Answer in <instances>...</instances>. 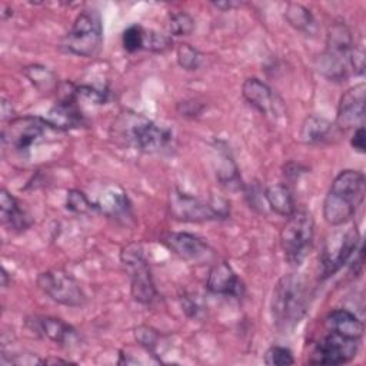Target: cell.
Masks as SVG:
<instances>
[{"instance_id": "6da1fadb", "label": "cell", "mask_w": 366, "mask_h": 366, "mask_svg": "<svg viewBox=\"0 0 366 366\" xmlns=\"http://www.w3.org/2000/svg\"><path fill=\"white\" fill-rule=\"evenodd\" d=\"M366 194L365 174L355 169H345L333 179L325 200L323 217L330 226H342L352 220Z\"/></svg>"}, {"instance_id": "7a4b0ae2", "label": "cell", "mask_w": 366, "mask_h": 366, "mask_svg": "<svg viewBox=\"0 0 366 366\" xmlns=\"http://www.w3.org/2000/svg\"><path fill=\"white\" fill-rule=\"evenodd\" d=\"M309 306V290L305 280L289 273L274 285L270 302L272 319L280 332H289L305 317Z\"/></svg>"}, {"instance_id": "3957f363", "label": "cell", "mask_w": 366, "mask_h": 366, "mask_svg": "<svg viewBox=\"0 0 366 366\" xmlns=\"http://www.w3.org/2000/svg\"><path fill=\"white\" fill-rule=\"evenodd\" d=\"M60 133L44 117H13L1 129V144L6 153L27 160L33 149L46 143L49 137Z\"/></svg>"}, {"instance_id": "277c9868", "label": "cell", "mask_w": 366, "mask_h": 366, "mask_svg": "<svg viewBox=\"0 0 366 366\" xmlns=\"http://www.w3.org/2000/svg\"><path fill=\"white\" fill-rule=\"evenodd\" d=\"M353 46V37L349 27L342 21L333 23L327 29L326 47L319 57V73L333 81L346 79L350 67V53Z\"/></svg>"}, {"instance_id": "5b68a950", "label": "cell", "mask_w": 366, "mask_h": 366, "mask_svg": "<svg viewBox=\"0 0 366 366\" xmlns=\"http://www.w3.org/2000/svg\"><path fill=\"white\" fill-rule=\"evenodd\" d=\"M169 213L174 220L200 223L210 220H223L229 217V203L224 199L212 197L204 200L179 189L169 194Z\"/></svg>"}, {"instance_id": "8992f818", "label": "cell", "mask_w": 366, "mask_h": 366, "mask_svg": "<svg viewBox=\"0 0 366 366\" xmlns=\"http://www.w3.org/2000/svg\"><path fill=\"white\" fill-rule=\"evenodd\" d=\"M103 44L102 16L96 9L80 11L61 40V49L80 57L96 56Z\"/></svg>"}, {"instance_id": "52a82bcc", "label": "cell", "mask_w": 366, "mask_h": 366, "mask_svg": "<svg viewBox=\"0 0 366 366\" xmlns=\"http://www.w3.org/2000/svg\"><path fill=\"white\" fill-rule=\"evenodd\" d=\"M315 239V220L306 210H295L280 230V247L285 260L293 266H300L307 257Z\"/></svg>"}, {"instance_id": "ba28073f", "label": "cell", "mask_w": 366, "mask_h": 366, "mask_svg": "<svg viewBox=\"0 0 366 366\" xmlns=\"http://www.w3.org/2000/svg\"><path fill=\"white\" fill-rule=\"evenodd\" d=\"M120 260L130 272V293L133 299L142 305H152L159 293L143 247L137 243L127 244L120 252Z\"/></svg>"}, {"instance_id": "9c48e42d", "label": "cell", "mask_w": 366, "mask_h": 366, "mask_svg": "<svg viewBox=\"0 0 366 366\" xmlns=\"http://www.w3.org/2000/svg\"><path fill=\"white\" fill-rule=\"evenodd\" d=\"M37 287L53 302L69 306L79 307L86 302V295L80 287L79 282L66 270L50 269L41 272L36 279Z\"/></svg>"}, {"instance_id": "30bf717a", "label": "cell", "mask_w": 366, "mask_h": 366, "mask_svg": "<svg viewBox=\"0 0 366 366\" xmlns=\"http://www.w3.org/2000/svg\"><path fill=\"white\" fill-rule=\"evenodd\" d=\"M126 137L136 149L144 153L164 152L173 142V134L169 129L140 114H133L126 120Z\"/></svg>"}, {"instance_id": "8fae6325", "label": "cell", "mask_w": 366, "mask_h": 366, "mask_svg": "<svg viewBox=\"0 0 366 366\" xmlns=\"http://www.w3.org/2000/svg\"><path fill=\"white\" fill-rule=\"evenodd\" d=\"M359 346L360 340L329 332L315 345L307 362L310 365H343L356 356Z\"/></svg>"}, {"instance_id": "7c38bea8", "label": "cell", "mask_w": 366, "mask_h": 366, "mask_svg": "<svg viewBox=\"0 0 366 366\" xmlns=\"http://www.w3.org/2000/svg\"><path fill=\"white\" fill-rule=\"evenodd\" d=\"M360 243V234L356 226L350 227L345 233L333 236L325 246L322 253V274L329 277L340 270L356 254Z\"/></svg>"}, {"instance_id": "4fadbf2b", "label": "cell", "mask_w": 366, "mask_h": 366, "mask_svg": "<svg viewBox=\"0 0 366 366\" xmlns=\"http://www.w3.org/2000/svg\"><path fill=\"white\" fill-rule=\"evenodd\" d=\"M24 323L30 332L59 346L73 347L80 343L77 330L63 319L53 316H30Z\"/></svg>"}, {"instance_id": "5bb4252c", "label": "cell", "mask_w": 366, "mask_h": 366, "mask_svg": "<svg viewBox=\"0 0 366 366\" xmlns=\"http://www.w3.org/2000/svg\"><path fill=\"white\" fill-rule=\"evenodd\" d=\"M160 242L172 253L189 263H202L213 256L209 244L189 232H169L162 236Z\"/></svg>"}, {"instance_id": "9a60e30c", "label": "cell", "mask_w": 366, "mask_h": 366, "mask_svg": "<svg viewBox=\"0 0 366 366\" xmlns=\"http://www.w3.org/2000/svg\"><path fill=\"white\" fill-rule=\"evenodd\" d=\"M365 94L366 86L365 83H359L347 89L337 104L336 113V127L339 130L356 129L363 124L365 119Z\"/></svg>"}, {"instance_id": "2e32d148", "label": "cell", "mask_w": 366, "mask_h": 366, "mask_svg": "<svg viewBox=\"0 0 366 366\" xmlns=\"http://www.w3.org/2000/svg\"><path fill=\"white\" fill-rule=\"evenodd\" d=\"M243 99L263 116L277 117L282 114L283 106L277 94L269 84L257 77H249L242 84Z\"/></svg>"}, {"instance_id": "e0dca14e", "label": "cell", "mask_w": 366, "mask_h": 366, "mask_svg": "<svg viewBox=\"0 0 366 366\" xmlns=\"http://www.w3.org/2000/svg\"><path fill=\"white\" fill-rule=\"evenodd\" d=\"M206 289L213 295L240 297L244 292V286L233 267L227 262L214 263L207 273Z\"/></svg>"}, {"instance_id": "ac0fdd59", "label": "cell", "mask_w": 366, "mask_h": 366, "mask_svg": "<svg viewBox=\"0 0 366 366\" xmlns=\"http://www.w3.org/2000/svg\"><path fill=\"white\" fill-rule=\"evenodd\" d=\"M44 119L59 132H67L87 124V120L79 109L77 102L57 100V103L49 110Z\"/></svg>"}, {"instance_id": "d6986e66", "label": "cell", "mask_w": 366, "mask_h": 366, "mask_svg": "<svg viewBox=\"0 0 366 366\" xmlns=\"http://www.w3.org/2000/svg\"><path fill=\"white\" fill-rule=\"evenodd\" d=\"M0 217L3 224L13 232H24L33 223L21 203L6 189L0 190Z\"/></svg>"}, {"instance_id": "ffe728a7", "label": "cell", "mask_w": 366, "mask_h": 366, "mask_svg": "<svg viewBox=\"0 0 366 366\" xmlns=\"http://www.w3.org/2000/svg\"><path fill=\"white\" fill-rule=\"evenodd\" d=\"M325 325L329 332L337 333L347 339L362 340L365 326L363 322L347 309H335L326 316Z\"/></svg>"}, {"instance_id": "44dd1931", "label": "cell", "mask_w": 366, "mask_h": 366, "mask_svg": "<svg viewBox=\"0 0 366 366\" xmlns=\"http://www.w3.org/2000/svg\"><path fill=\"white\" fill-rule=\"evenodd\" d=\"M336 129V124L330 120L316 114H310L302 123L300 140L306 144H323L330 140Z\"/></svg>"}, {"instance_id": "7402d4cb", "label": "cell", "mask_w": 366, "mask_h": 366, "mask_svg": "<svg viewBox=\"0 0 366 366\" xmlns=\"http://www.w3.org/2000/svg\"><path fill=\"white\" fill-rule=\"evenodd\" d=\"M97 210L109 217H129L132 216V204L127 193L119 186H112L109 190L94 202Z\"/></svg>"}, {"instance_id": "603a6c76", "label": "cell", "mask_w": 366, "mask_h": 366, "mask_svg": "<svg viewBox=\"0 0 366 366\" xmlns=\"http://www.w3.org/2000/svg\"><path fill=\"white\" fill-rule=\"evenodd\" d=\"M264 202L272 212L289 217L296 210V203L290 187L286 183H274L264 189Z\"/></svg>"}, {"instance_id": "cb8c5ba5", "label": "cell", "mask_w": 366, "mask_h": 366, "mask_svg": "<svg viewBox=\"0 0 366 366\" xmlns=\"http://www.w3.org/2000/svg\"><path fill=\"white\" fill-rule=\"evenodd\" d=\"M21 73L41 93L56 92L60 84L56 73L47 66H43L39 63L24 66Z\"/></svg>"}, {"instance_id": "d4e9b609", "label": "cell", "mask_w": 366, "mask_h": 366, "mask_svg": "<svg viewBox=\"0 0 366 366\" xmlns=\"http://www.w3.org/2000/svg\"><path fill=\"white\" fill-rule=\"evenodd\" d=\"M283 17H285L286 23L297 31L310 34L316 29V23H315V17H313L312 11L307 7H305L303 4L287 3Z\"/></svg>"}, {"instance_id": "484cf974", "label": "cell", "mask_w": 366, "mask_h": 366, "mask_svg": "<svg viewBox=\"0 0 366 366\" xmlns=\"http://www.w3.org/2000/svg\"><path fill=\"white\" fill-rule=\"evenodd\" d=\"M219 163L220 166L217 167V179L220 182L222 186H224L226 189L229 190H239L243 187L242 184V179L239 176V170H237V166L234 164L233 159L229 156V153L223 152L220 153V157H219Z\"/></svg>"}, {"instance_id": "4316f807", "label": "cell", "mask_w": 366, "mask_h": 366, "mask_svg": "<svg viewBox=\"0 0 366 366\" xmlns=\"http://www.w3.org/2000/svg\"><path fill=\"white\" fill-rule=\"evenodd\" d=\"M64 206L69 212L76 214H87L92 212H99L94 202H92L87 194L79 189H70L66 194Z\"/></svg>"}, {"instance_id": "83f0119b", "label": "cell", "mask_w": 366, "mask_h": 366, "mask_svg": "<svg viewBox=\"0 0 366 366\" xmlns=\"http://www.w3.org/2000/svg\"><path fill=\"white\" fill-rule=\"evenodd\" d=\"M202 53L189 43H180L176 49L177 64L186 71H194L200 67Z\"/></svg>"}, {"instance_id": "f1b7e54d", "label": "cell", "mask_w": 366, "mask_h": 366, "mask_svg": "<svg viewBox=\"0 0 366 366\" xmlns=\"http://www.w3.org/2000/svg\"><path fill=\"white\" fill-rule=\"evenodd\" d=\"M194 30V19L186 11L169 14V31L173 36H189Z\"/></svg>"}, {"instance_id": "f546056e", "label": "cell", "mask_w": 366, "mask_h": 366, "mask_svg": "<svg viewBox=\"0 0 366 366\" xmlns=\"http://www.w3.org/2000/svg\"><path fill=\"white\" fill-rule=\"evenodd\" d=\"M144 30L140 24H130L122 34L123 49L129 53H136L143 50L144 46Z\"/></svg>"}, {"instance_id": "4dcf8cb0", "label": "cell", "mask_w": 366, "mask_h": 366, "mask_svg": "<svg viewBox=\"0 0 366 366\" xmlns=\"http://www.w3.org/2000/svg\"><path fill=\"white\" fill-rule=\"evenodd\" d=\"M134 339L142 349H144L150 355H154L156 347L160 340V333L156 329H153L152 326L140 325L134 329Z\"/></svg>"}, {"instance_id": "1f68e13d", "label": "cell", "mask_w": 366, "mask_h": 366, "mask_svg": "<svg viewBox=\"0 0 366 366\" xmlns=\"http://www.w3.org/2000/svg\"><path fill=\"white\" fill-rule=\"evenodd\" d=\"M172 37L156 30H144V46L143 50L153 53H163L172 47Z\"/></svg>"}, {"instance_id": "d6a6232c", "label": "cell", "mask_w": 366, "mask_h": 366, "mask_svg": "<svg viewBox=\"0 0 366 366\" xmlns=\"http://www.w3.org/2000/svg\"><path fill=\"white\" fill-rule=\"evenodd\" d=\"M263 362L267 366H287V365L295 363V357H293V353L290 352V349H287L285 346L274 345L266 350Z\"/></svg>"}, {"instance_id": "836d02e7", "label": "cell", "mask_w": 366, "mask_h": 366, "mask_svg": "<svg viewBox=\"0 0 366 366\" xmlns=\"http://www.w3.org/2000/svg\"><path fill=\"white\" fill-rule=\"evenodd\" d=\"M180 303H182V307L184 310V313L192 317V319H199L202 312H203V307L199 305V302L196 299H193V296H182L180 297Z\"/></svg>"}, {"instance_id": "e575fe53", "label": "cell", "mask_w": 366, "mask_h": 366, "mask_svg": "<svg viewBox=\"0 0 366 366\" xmlns=\"http://www.w3.org/2000/svg\"><path fill=\"white\" fill-rule=\"evenodd\" d=\"M366 133H365V126H359L355 129L353 134H352V139H350V146L355 152L363 154L366 152Z\"/></svg>"}, {"instance_id": "d590c367", "label": "cell", "mask_w": 366, "mask_h": 366, "mask_svg": "<svg viewBox=\"0 0 366 366\" xmlns=\"http://www.w3.org/2000/svg\"><path fill=\"white\" fill-rule=\"evenodd\" d=\"M177 109L182 113V116H196L200 113L202 106H199L196 102H182L179 103Z\"/></svg>"}, {"instance_id": "8d00e7d4", "label": "cell", "mask_w": 366, "mask_h": 366, "mask_svg": "<svg viewBox=\"0 0 366 366\" xmlns=\"http://www.w3.org/2000/svg\"><path fill=\"white\" fill-rule=\"evenodd\" d=\"M212 4H213L216 9H220V10H223V11H227V10L233 9V7L240 6V3H234V1H213Z\"/></svg>"}, {"instance_id": "74e56055", "label": "cell", "mask_w": 366, "mask_h": 366, "mask_svg": "<svg viewBox=\"0 0 366 366\" xmlns=\"http://www.w3.org/2000/svg\"><path fill=\"white\" fill-rule=\"evenodd\" d=\"M50 363H69V360L59 359V357H47V359H44V362H43V365H50Z\"/></svg>"}, {"instance_id": "f35d334b", "label": "cell", "mask_w": 366, "mask_h": 366, "mask_svg": "<svg viewBox=\"0 0 366 366\" xmlns=\"http://www.w3.org/2000/svg\"><path fill=\"white\" fill-rule=\"evenodd\" d=\"M1 286L3 287H9V273H7V270L4 267L1 269Z\"/></svg>"}]
</instances>
